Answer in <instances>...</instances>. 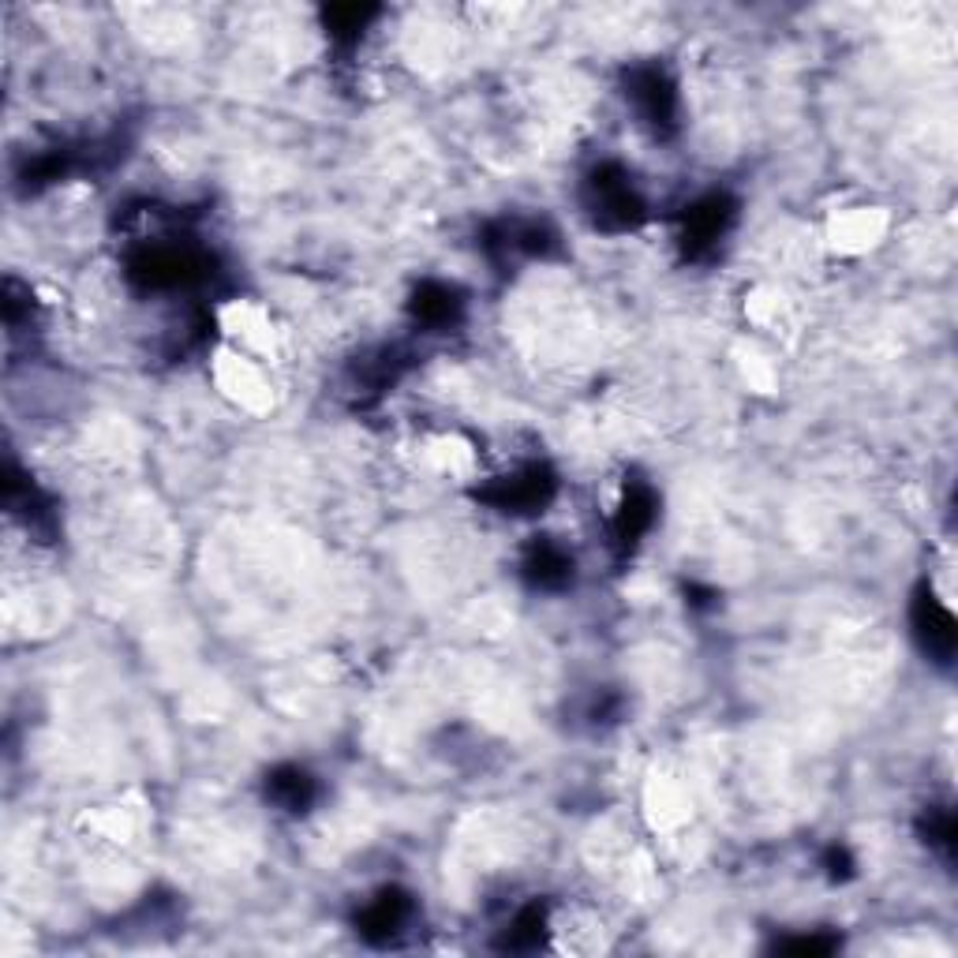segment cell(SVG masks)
Wrapping results in <instances>:
<instances>
[{
  "mask_svg": "<svg viewBox=\"0 0 958 958\" xmlns=\"http://www.w3.org/2000/svg\"><path fill=\"white\" fill-rule=\"evenodd\" d=\"M408 914H413L408 899L390 895V891H386V895H379L368 910H363L360 933L368 936V939H375V944H390V939H397L401 933H405Z\"/></svg>",
  "mask_w": 958,
  "mask_h": 958,
  "instance_id": "obj_1",
  "label": "cell"
},
{
  "mask_svg": "<svg viewBox=\"0 0 958 958\" xmlns=\"http://www.w3.org/2000/svg\"><path fill=\"white\" fill-rule=\"evenodd\" d=\"M270 790L278 801H285V809H300V805H307V798H312V779H307L304 771L292 768L285 775H278V779L270 782Z\"/></svg>",
  "mask_w": 958,
  "mask_h": 958,
  "instance_id": "obj_2",
  "label": "cell"
}]
</instances>
